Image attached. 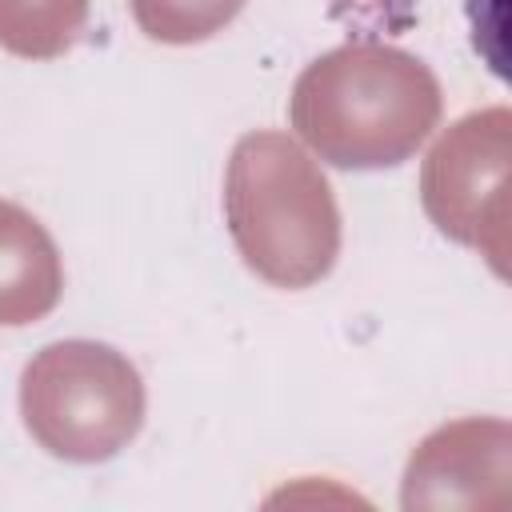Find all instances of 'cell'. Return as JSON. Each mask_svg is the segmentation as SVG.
Here are the masks:
<instances>
[{"instance_id": "obj_8", "label": "cell", "mask_w": 512, "mask_h": 512, "mask_svg": "<svg viewBox=\"0 0 512 512\" xmlns=\"http://www.w3.org/2000/svg\"><path fill=\"white\" fill-rule=\"evenodd\" d=\"M244 0H132V16L148 40L200 44L228 28Z\"/></svg>"}, {"instance_id": "obj_4", "label": "cell", "mask_w": 512, "mask_h": 512, "mask_svg": "<svg viewBox=\"0 0 512 512\" xmlns=\"http://www.w3.org/2000/svg\"><path fill=\"white\" fill-rule=\"evenodd\" d=\"M508 168L512 116L484 108L460 116L428 152L420 200L428 220L456 244L476 248L496 276H508Z\"/></svg>"}, {"instance_id": "obj_3", "label": "cell", "mask_w": 512, "mask_h": 512, "mask_svg": "<svg viewBox=\"0 0 512 512\" xmlns=\"http://www.w3.org/2000/svg\"><path fill=\"white\" fill-rule=\"evenodd\" d=\"M20 416L44 452L96 464L136 440L144 424V380L108 344L60 340L28 360Z\"/></svg>"}, {"instance_id": "obj_2", "label": "cell", "mask_w": 512, "mask_h": 512, "mask_svg": "<svg viewBox=\"0 0 512 512\" xmlns=\"http://www.w3.org/2000/svg\"><path fill=\"white\" fill-rule=\"evenodd\" d=\"M224 216L244 264L276 288H308L340 256L336 196L316 160L284 132L236 140L224 176Z\"/></svg>"}, {"instance_id": "obj_1", "label": "cell", "mask_w": 512, "mask_h": 512, "mask_svg": "<svg viewBox=\"0 0 512 512\" xmlns=\"http://www.w3.org/2000/svg\"><path fill=\"white\" fill-rule=\"evenodd\" d=\"M440 84L392 44H344L312 60L292 88V128L336 168H392L440 120Z\"/></svg>"}, {"instance_id": "obj_7", "label": "cell", "mask_w": 512, "mask_h": 512, "mask_svg": "<svg viewBox=\"0 0 512 512\" xmlns=\"http://www.w3.org/2000/svg\"><path fill=\"white\" fill-rule=\"evenodd\" d=\"M88 20V0H0V48L20 60L64 56Z\"/></svg>"}, {"instance_id": "obj_5", "label": "cell", "mask_w": 512, "mask_h": 512, "mask_svg": "<svg viewBox=\"0 0 512 512\" xmlns=\"http://www.w3.org/2000/svg\"><path fill=\"white\" fill-rule=\"evenodd\" d=\"M512 432L504 420H456L436 428L404 468L408 512L416 508H504L512 480Z\"/></svg>"}, {"instance_id": "obj_6", "label": "cell", "mask_w": 512, "mask_h": 512, "mask_svg": "<svg viewBox=\"0 0 512 512\" xmlns=\"http://www.w3.org/2000/svg\"><path fill=\"white\" fill-rule=\"evenodd\" d=\"M64 292L60 252L48 228L12 200H0V324L20 328L56 308Z\"/></svg>"}]
</instances>
